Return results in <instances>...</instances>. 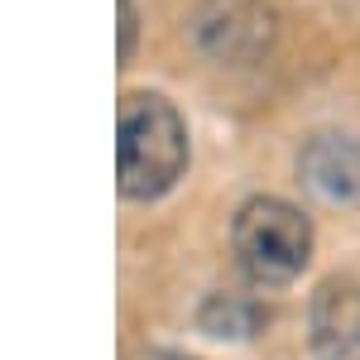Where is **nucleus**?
I'll return each instance as SVG.
<instances>
[{"label":"nucleus","mask_w":360,"mask_h":360,"mask_svg":"<svg viewBox=\"0 0 360 360\" xmlns=\"http://www.w3.org/2000/svg\"><path fill=\"white\" fill-rule=\"evenodd\" d=\"M303 178L327 202L360 197V144L351 135H317L303 149Z\"/></svg>","instance_id":"5"},{"label":"nucleus","mask_w":360,"mask_h":360,"mask_svg":"<svg viewBox=\"0 0 360 360\" xmlns=\"http://www.w3.org/2000/svg\"><path fill=\"white\" fill-rule=\"evenodd\" d=\"M188 164V125L154 91H130L115 115V178L120 193L149 202L164 197Z\"/></svg>","instance_id":"1"},{"label":"nucleus","mask_w":360,"mask_h":360,"mask_svg":"<svg viewBox=\"0 0 360 360\" xmlns=\"http://www.w3.org/2000/svg\"><path fill=\"white\" fill-rule=\"evenodd\" d=\"M274 39V10L269 0H207L197 15V44L212 58L240 63L269 49Z\"/></svg>","instance_id":"3"},{"label":"nucleus","mask_w":360,"mask_h":360,"mask_svg":"<svg viewBox=\"0 0 360 360\" xmlns=\"http://www.w3.org/2000/svg\"><path fill=\"white\" fill-rule=\"evenodd\" d=\"M312 351L322 360H360V283H322L312 298Z\"/></svg>","instance_id":"4"},{"label":"nucleus","mask_w":360,"mask_h":360,"mask_svg":"<svg viewBox=\"0 0 360 360\" xmlns=\"http://www.w3.org/2000/svg\"><path fill=\"white\" fill-rule=\"evenodd\" d=\"M231 240H236V259L255 283H288L303 274L312 255V226L298 207L278 197H255L240 207Z\"/></svg>","instance_id":"2"},{"label":"nucleus","mask_w":360,"mask_h":360,"mask_svg":"<svg viewBox=\"0 0 360 360\" xmlns=\"http://www.w3.org/2000/svg\"><path fill=\"white\" fill-rule=\"evenodd\" d=\"M115 10H120V58H130L135 29H139V10H135V0H115Z\"/></svg>","instance_id":"6"}]
</instances>
